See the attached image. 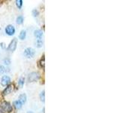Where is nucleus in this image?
I'll return each mask as SVG.
<instances>
[{
    "instance_id": "nucleus-3",
    "label": "nucleus",
    "mask_w": 120,
    "mask_h": 113,
    "mask_svg": "<svg viewBox=\"0 0 120 113\" xmlns=\"http://www.w3.org/2000/svg\"><path fill=\"white\" fill-rule=\"evenodd\" d=\"M3 109L4 111L5 112H11L13 111V107L12 105H11V103H9L8 102H6V101H4L2 103L1 105H0Z\"/></svg>"
},
{
    "instance_id": "nucleus-19",
    "label": "nucleus",
    "mask_w": 120,
    "mask_h": 113,
    "mask_svg": "<svg viewBox=\"0 0 120 113\" xmlns=\"http://www.w3.org/2000/svg\"><path fill=\"white\" fill-rule=\"evenodd\" d=\"M5 71H6V69H5V66H3L2 65H0V75H2L4 73H5Z\"/></svg>"
},
{
    "instance_id": "nucleus-10",
    "label": "nucleus",
    "mask_w": 120,
    "mask_h": 113,
    "mask_svg": "<svg viewBox=\"0 0 120 113\" xmlns=\"http://www.w3.org/2000/svg\"><path fill=\"white\" fill-rule=\"evenodd\" d=\"M26 30H21V32L20 33V35H19V39H20V40H24L26 39Z\"/></svg>"
},
{
    "instance_id": "nucleus-17",
    "label": "nucleus",
    "mask_w": 120,
    "mask_h": 113,
    "mask_svg": "<svg viewBox=\"0 0 120 113\" xmlns=\"http://www.w3.org/2000/svg\"><path fill=\"white\" fill-rule=\"evenodd\" d=\"M44 93H45V91H44V90H43V91L40 93V100L42 102L45 101V97H44L45 94H44Z\"/></svg>"
},
{
    "instance_id": "nucleus-23",
    "label": "nucleus",
    "mask_w": 120,
    "mask_h": 113,
    "mask_svg": "<svg viewBox=\"0 0 120 113\" xmlns=\"http://www.w3.org/2000/svg\"><path fill=\"white\" fill-rule=\"evenodd\" d=\"M27 113H34V112H33L32 111H28Z\"/></svg>"
},
{
    "instance_id": "nucleus-11",
    "label": "nucleus",
    "mask_w": 120,
    "mask_h": 113,
    "mask_svg": "<svg viewBox=\"0 0 120 113\" xmlns=\"http://www.w3.org/2000/svg\"><path fill=\"white\" fill-rule=\"evenodd\" d=\"M14 107L16 108L17 109H20L22 108V104L17 100L14 102Z\"/></svg>"
},
{
    "instance_id": "nucleus-8",
    "label": "nucleus",
    "mask_w": 120,
    "mask_h": 113,
    "mask_svg": "<svg viewBox=\"0 0 120 113\" xmlns=\"http://www.w3.org/2000/svg\"><path fill=\"white\" fill-rule=\"evenodd\" d=\"M26 100H27V97H26V93H21L20 96L18 97V100L22 104H24L26 103Z\"/></svg>"
},
{
    "instance_id": "nucleus-2",
    "label": "nucleus",
    "mask_w": 120,
    "mask_h": 113,
    "mask_svg": "<svg viewBox=\"0 0 120 113\" xmlns=\"http://www.w3.org/2000/svg\"><path fill=\"white\" fill-rule=\"evenodd\" d=\"M40 78V74L36 72H32L28 75V81L29 82H35Z\"/></svg>"
},
{
    "instance_id": "nucleus-9",
    "label": "nucleus",
    "mask_w": 120,
    "mask_h": 113,
    "mask_svg": "<svg viewBox=\"0 0 120 113\" xmlns=\"http://www.w3.org/2000/svg\"><path fill=\"white\" fill-rule=\"evenodd\" d=\"M34 36H35L37 39H41V37L43 36V32L41 29H37L34 31Z\"/></svg>"
},
{
    "instance_id": "nucleus-14",
    "label": "nucleus",
    "mask_w": 120,
    "mask_h": 113,
    "mask_svg": "<svg viewBox=\"0 0 120 113\" xmlns=\"http://www.w3.org/2000/svg\"><path fill=\"white\" fill-rule=\"evenodd\" d=\"M38 64H39V66H40L41 68H42V69H44V65H45V59H44V56H43V57L40 60V61H39Z\"/></svg>"
},
{
    "instance_id": "nucleus-1",
    "label": "nucleus",
    "mask_w": 120,
    "mask_h": 113,
    "mask_svg": "<svg viewBox=\"0 0 120 113\" xmlns=\"http://www.w3.org/2000/svg\"><path fill=\"white\" fill-rule=\"evenodd\" d=\"M23 55L26 56V58H32L35 55V49H33L32 48H27L24 50Z\"/></svg>"
},
{
    "instance_id": "nucleus-16",
    "label": "nucleus",
    "mask_w": 120,
    "mask_h": 113,
    "mask_svg": "<svg viewBox=\"0 0 120 113\" xmlns=\"http://www.w3.org/2000/svg\"><path fill=\"white\" fill-rule=\"evenodd\" d=\"M16 5L17 6L18 8H21L22 6V0H17L16 1Z\"/></svg>"
},
{
    "instance_id": "nucleus-12",
    "label": "nucleus",
    "mask_w": 120,
    "mask_h": 113,
    "mask_svg": "<svg viewBox=\"0 0 120 113\" xmlns=\"http://www.w3.org/2000/svg\"><path fill=\"white\" fill-rule=\"evenodd\" d=\"M35 46L37 48H41L43 46V41L41 39H38L35 41Z\"/></svg>"
},
{
    "instance_id": "nucleus-22",
    "label": "nucleus",
    "mask_w": 120,
    "mask_h": 113,
    "mask_svg": "<svg viewBox=\"0 0 120 113\" xmlns=\"http://www.w3.org/2000/svg\"><path fill=\"white\" fill-rule=\"evenodd\" d=\"M0 113H5V112L4 111V109L0 106Z\"/></svg>"
},
{
    "instance_id": "nucleus-4",
    "label": "nucleus",
    "mask_w": 120,
    "mask_h": 113,
    "mask_svg": "<svg viewBox=\"0 0 120 113\" xmlns=\"http://www.w3.org/2000/svg\"><path fill=\"white\" fill-rule=\"evenodd\" d=\"M5 33L7 34L8 36H14V33H15V28L13 25H8L5 29Z\"/></svg>"
},
{
    "instance_id": "nucleus-5",
    "label": "nucleus",
    "mask_w": 120,
    "mask_h": 113,
    "mask_svg": "<svg viewBox=\"0 0 120 113\" xmlns=\"http://www.w3.org/2000/svg\"><path fill=\"white\" fill-rule=\"evenodd\" d=\"M17 39L16 38L12 39V41H11V43L9 44L8 47V50L10 51H14L16 50L17 48Z\"/></svg>"
},
{
    "instance_id": "nucleus-20",
    "label": "nucleus",
    "mask_w": 120,
    "mask_h": 113,
    "mask_svg": "<svg viewBox=\"0 0 120 113\" xmlns=\"http://www.w3.org/2000/svg\"><path fill=\"white\" fill-rule=\"evenodd\" d=\"M4 63H5V65H7V66L10 65V64H11V60H10L9 58H6V59H5V60H4Z\"/></svg>"
},
{
    "instance_id": "nucleus-24",
    "label": "nucleus",
    "mask_w": 120,
    "mask_h": 113,
    "mask_svg": "<svg viewBox=\"0 0 120 113\" xmlns=\"http://www.w3.org/2000/svg\"><path fill=\"white\" fill-rule=\"evenodd\" d=\"M0 31H1V29H0Z\"/></svg>"
},
{
    "instance_id": "nucleus-6",
    "label": "nucleus",
    "mask_w": 120,
    "mask_h": 113,
    "mask_svg": "<svg viewBox=\"0 0 120 113\" xmlns=\"http://www.w3.org/2000/svg\"><path fill=\"white\" fill-rule=\"evenodd\" d=\"M11 83V78L8 75H3L1 79V85L3 87L8 86Z\"/></svg>"
},
{
    "instance_id": "nucleus-21",
    "label": "nucleus",
    "mask_w": 120,
    "mask_h": 113,
    "mask_svg": "<svg viewBox=\"0 0 120 113\" xmlns=\"http://www.w3.org/2000/svg\"><path fill=\"white\" fill-rule=\"evenodd\" d=\"M0 45H1V47L3 48V49H5V43H4V42H2V43H0Z\"/></svg>"
},
{
    "instance_id": "nucleus-15",
    "label": "nucleus",
    "mask_w": 120,
    "mask_h": 113,
    "mask_svg": "<svg viewBox=\"0 0 120 113\" xmlns=\"http://www.w3.org/2000/svg\"><path fill=\"white\" fill-rule=\"evenodd\" d=\"M24 83H25V78L23 77H21V78H19V80H18V85H20L21 88H22V87H23Z\"/></svg>"
},
{
    "instance_id": "nucleus-13",
    "label": "nucleus",
    "mask_w": 120,
    "mask_h": 113,
    "mask_svg": "<svg viewBox=\"0 0 120 113\" xmlns=\"http://www.w3.org/2000/svg\"><path fill=\"white\" fill-rule=\"evenodd\" d=\"M24 21V19H23V17L22 16V15H20V16H18L16 19V22H17V24H22V23H23Z\"/></svg>"
},
{
    "instance_id": "nucleus-7",
    "label": "nucleus",
    "mask_w": 120,
    "mask_h": 113,
    "mask_svg": "<svg viewBox=\"0 0 120 113\" xmlns=\"http://www.w3.org/2000/svg\"><path fill=\"white\" fill-rule=\"evenodd\" d=\"M13 90V85H8V86H6L5 89L3 90L2 92V95L3 96H7L10 94L11 93V91Z\"/></svg>"
},
{
    "instance_id": "nucleus-18",
    "label": "nucleus",
    "mask_w": 120,
    "mask_h": 113,
    "mask_svg": "<svg viewBox=\"0 0 120 113\" xmlns=\"http://www.w3.org/2000/svg\"><path fill=\"white\" fill-rule=\"evenodd\" d=\"M32 15H33V17H38V15H39V12H38V11L37 9H34V10L32 11Z\"/></svg>"
}]
</instances>
